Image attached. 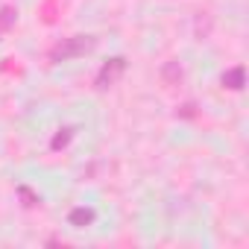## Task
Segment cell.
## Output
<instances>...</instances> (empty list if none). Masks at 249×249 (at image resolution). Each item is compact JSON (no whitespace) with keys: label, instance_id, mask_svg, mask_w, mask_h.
<instances>
[{"label":"cell","instance_id":"6da1fadb","mask_svg":"<svg viewBox=\"0 0 249 249\" xmlns=\"http://www.w3.org/2000/svg\"><path fill=\"white\" fill-rule=\"evenodd\" d=\"M97 47V38L94 36H68L62 41H56L47 53V59L53 65H62V62H71V59H79L85 53H91Z\"/></svg>","mask_w":249,"mask_h":249},{"label":"cell","instance_id":"7a4b0ae2","mask_svg":"<svg viewBox=\"0 0 249 249\" xmlns=\"http://www.w3.org/2000/svg\"><path fill=\"white\" fill-rule=\"evenodd\" d=\"M123 73H126V59L123 56H114V59H108L100 71H97V76H94V85L100 88V91H106V88H111Z\"/></svg>","mask_w":249,"mask_h":249},{"label":"cell","instance_id":"3957f363","mask_svg":"<svg viewBox=\"0 0 249 249\" xmlns=\"http://www.w3.org/2000/svg\"><path fill=\"white\" fill-rule=\"evenodd\" d=\"M220 82H223V88H229V91H243V85H246V68H243V65L229 68V71L220 76Z\"/></svg>","mask_w":249,"mask_h":249},{"label":"cell","instance_id":"277c9868","mask_svg":"<svg viewBox=\"0 0 249 249\" xmlns=\"http://www.w3.org/2000/svg\"><path fill=\"white\" fill-rule=\"evenodd\" d=\"M97 220V211L94 208H85V205H79V208H73L71 214H68V223L73 226V229H85V226H91Z\"/></svg>","mask_w":249,"mask_h":249},{"label":"cell","instance_id":"5b68a950","mask_svg":"<svg viewBox=\"0 0 249 249\" xmlns=\"http://www.w3.org/2000/svg\"><path fill=\"white\" fill-rule=\"evenodd\" d=\"M73 135H76V129H73V126L59 129V132L53 135V141H50V150H62V147H68V144L73 141Z\"/></svg>","mask_w":249,"mask_h":249},{"label":"cell","instance_id":"8992f818","mask_svg":"<svg viewBox=\"0 0 249 249\" xmlns=\"http://www.w3.org/2000/svg\"><path fill=\"white\" fill-rule=\"evenodd\" d=\"M21 196H24V199H27V202H24V205H30V208H33V205H38V196H33V194H30V191H27V188H21Z\"/></svg>","mask_w":249,"mask_h":249}]
</instances>
